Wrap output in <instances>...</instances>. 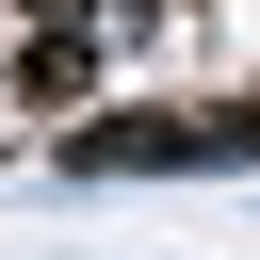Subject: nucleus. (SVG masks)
<instances>
[{"label": "nucleus", "instance_id": "nucleus-1", "mask_svg": "<svg viewBox=\"0 0 260 260\" xmlns=\"http://www.w3.org/2000/svg\"><path fill=\"white\" fill-rule=\"evenodd\" d=\"M81 81H98V32H32L16 49V98H81Z\"/></svg>", "mask_w": 260, "mask_h": 260}]
</instances>
